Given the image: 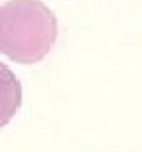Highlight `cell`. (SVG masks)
<instances>
[{"label":"cell","mask_w":142,"mask_h":152,"mask_svg":"<svg viewBox=\"0 0 142 152\" xmlns=\"http://www.w3.org/2000/svg\"><path fill=\"white\" fill-rule=\"evenodd\" d=\"M57 39V18L42 0L0 4V53L22 65L42 61Z\"/></svg>","instance_id":"obj_1"},{"label":"cell","mask_w":142,"mask_h":152,"mask_svg":"<svg viewBox=\"0 0 142 152\" xmlns=\"http://www.w3.org/2000/svg\"><path fill=\"white\" fill-rule=\"evenodd\" d=\"M22 105V83L8 65L0 61V129L10 123Z\"/></svg>","instance_id":"obj_2"}]
</instances>
